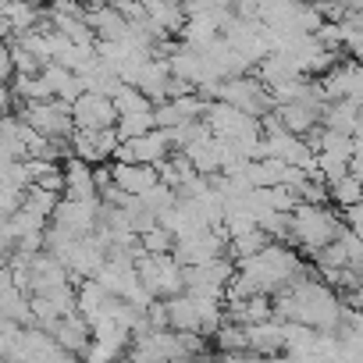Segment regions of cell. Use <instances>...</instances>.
I'll use <instances>...</instances> for the list:
<instances>
[{"instance_id": "6da1fadb", "label": "cell", "mask_w": 363, "mask_h": 363, "mask_svg": "<svg viewBox=\"0 0 363 363\" xmlns=\"http://www.w3.org/2000/svg\"><path fill=\"white\" fill-rule=\"evenodd\" d=\"M345 232V225L338 221V214L328 207V203H303L292 211V246L306 250V253H317L324 250L328 242H335L338 235Z\"/></svg>"}, {"instance_id": "7a4b0ae2", "label": "cell", "mask_w": 363, "mask_h": 363, "mask_svg": "<svg viewBox=\"0 0 363 363\" xmlns=\"http://www.w3.org/2000/svg\"><path fill=\"white\" fill-rule=\"evenodd\" d=\"M72 114H75V125H79V128H111V125H118V118H121L114 96L93 93V89H86V93L72 104Z\"/></svg>"}, {"instance_id": "3957f363", "label": "cell", "mask_w": 363, "mask_h": 363, "mask_svg": "<svg viewBox=\"0 0 363 363\" xmlns=\"http://www.w3.org/2000/svg\"><path fill=\"white\" fill-rule=\"evenodd\" d=\"M331 203H338L342 211L363 203V182H359L356 171H349V174H342V178L331 182Z\"/></svg>"}]
</instances>
